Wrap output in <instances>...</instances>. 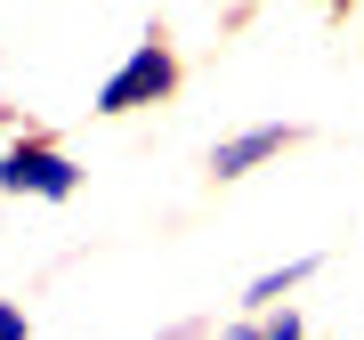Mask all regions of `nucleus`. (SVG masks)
<instances>
[{
  "label": "nucleus",
  "mask_w": 364,
  "mask_h": 340,
  "mask_svg": "<svg viewBox=\"0 0 364 340\" xmlns=\"http://www.w3.org/2000/svg\"><path fill=\"white\" fill-rule=\"evenodd\" d=\"M170 90H178V57H170V41H162V33H146L138 49L122 57L114 73H105L97 114H138V105H162Z\"/></svg>",
  "instance_id": "nucleus-1"
},
{
  "label": "nucleus",
  "mask_w": 364,
  "mask_h": 340,
  "mask_svg": "<svg viewBox=\"0 0 364 340\" xmlns=\"http://www.w3.org/2000/svg\"><path fill=\"white\" fill-rule=\"evenodd\" d=\"M0 195H41V203H73L81 195V170L41 138H16L0 154Z\"/></svg>",
  "instance_id": "nucleus-2"
},
{
  "label": "nucleus",
  "mask_w": 364,
  "mask_h": 340,
  "mask_svg": "<svg viewBox=\"0 0 364 340\" xmlns=\"http://www.w3.org/2000/svg\"><path fill=\"white\" fill-rule=\"evenodd\" d=\"M284 146H299V130H291V122H259V130H235V138H219V146H210V170H219V179H243V170L275 162Z\"/></svg>",
  "instance_id": "nucleus-3"
},
{
  "label": "nucleus",
  "mask_w": 364,
  "mask_h": 340,
  "mask_svg": "<svg viewBox=\"0 0 364 340\" xmlns=\"http://www.w3.org/2000/svg\"><path fill=\"white\" fill-rule=\"evenodd\" d=\"M316 267H324V260L308 251V260H284V267L251 275V284H243V316H267V308H284V292H299V284H308Z\"/></svg>",
  "instance_id": "nucleus-4"
},
{
  "label": "nucleus",
  "mask_w": 364,
  "mask_h": 340,
  "mask_svg": "<svg viewBox=\"0 0 364 340\" xmlns=\"http://www.w3.org/2000/svg\"><path fill=\"white\" fill-rule=\"evenodd\" d=\"M0 340H33V324H25V308H16V300H0Z\"/></svg>",
  "instance_id": "nucleus-5"
},
{
  "label": "nucleus",
  "mask_w": 364,
  "mask_h": 340,
  "mask_svg": "<svg viewBox=\"0 0 364 340\" xmlns=\"http://www.w3.org/2000/svg\"><path fill=\"white\" fill-rule=\"evenodd\" d=\"M219 340H267V316H243V324H227Z\"/></svg>",
  "instance_id": "nucleus-6"
}]
</instances>
